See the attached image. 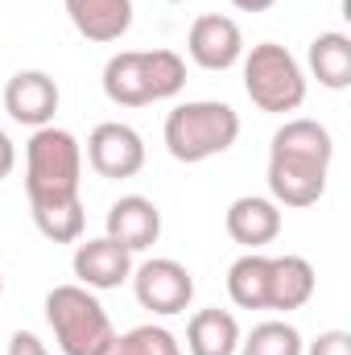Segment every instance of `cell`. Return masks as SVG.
<instances>
[{"label":"cell","instance_id":"6da1fadb","mask_svg":"<svg viewBox=\"0 0 351 355\" xmlns=\"http://www.w3.org/2000/svg\"><path fill=\"white\" fill-rule=\"evenodd\" d=\"M335 162L331 128L318 120H285L268 145V198L277 207H314L327 194V178Z\"/></svg>","mask_w":351,"mask_h":355},{"label":"cell","instance_id":"7a4b0ae2","mask_svg":"<svg viewBox=\"0 0 351 355\" xmlns=\"http://www.w3.org/2000/svg\"><path fill=\"white\" fill-rule=\"evenodd\" d=\"M186 87V58L174 50H120L103 62V95L116 107H149Z\"/></svg>","mask_w":351,"mask_h":355},{"label":"cell","instance_id":"3957f363","mask_svg":"<svg viewBox=\"0 0 351 355\" xmlns=\"http://www.w3.org/2000/svg\"><path fill=\"white\" fill-rule=\"evenodd\" d=\"M166 149L182 166L211 162L240 141V112L223 99H186L166 116Z\"/></svg>","mask_w":351,"mask_h":355},{"label":"cell","instance_id":"277c9868","mask_svg":"<svg viewBox=\"0 0 351 355\" xmlns=\"http://www.w3.org/2000/svg\"><path fill=\"white\" fill-rule=\"evenodd\" d=\"M79 186H83L79 137L58 128V124L33 128V137L25 145V198H29V207L79 198Z\"/></svg>","mask_w":351,"mask_h":355},{"label":"cell","instance_id":"5b68a950","mask_svg":"<svg viewBox=\"0 0 351 355\" xmlns=\"http://www.w3.org/2000/svg\"><path fill=\"white\" fill-rule=\"evenodd\" d=\"M46 322H50L62 355H103L116 339V327H112L103 302L79 281L54 285L46 293Z\"/></svg>","mask_w":351,"mask_h":355},{"label":"cell","instance_id":"8992f818","mask_svg":"<svg viewBox=\"0 0 351 355\" xmlns=\"http://www.w3.org/2000/svg\"><path fill=\"white\" fill-rule=\"evenodd\" d=\"M240 62H244V91L261 112L285 116L306 103V71L285 46L261 42V46L244 50Z\"/></svg>","mask_w":351,"mask_h":355},{"label":"cell","instance_id":"52a82bcc","mask_svg":"<svg viewBox=\"0 0 351 355\" xmlns=\"http://www.w3.org/2000/svg\"><path fill=\"white\" fill-rule=\"evenodd\" d=\"M132 293L141 302V310L157 314V318H174L186 314L190 302H194V277L190 268L174 261V257H153V261H141L132 268Z\"/></svg>","mask_w":351,"mask_h":355},{"label":"cell","instance_id":"ba28073f","mask_svg":"<svg viewBox=\"0 0 351 355\" xmlns=\"http://www.w3.org/2000/svg\"><path fill=\"white\" fill-rule=\"evenodd\" d=\"M87 166L99 178H112V182L137 178L145 170V141H141V132L132 124H120V120L95 124L87 137Z\"/></svg>","mask_w":351,"mask_h":355},{"label":"cell","instance_id":"9c48e42d","mask_svg":"<svg viewBox=\"0 0 351 355\" xmlns=\"http://www.w3.org/2000/svg\"><path fill=\"white\" fill-rule=\"evenodd\" d=\"M186 54L203 71H232L244 58V33L232 17L203 12V17H194V25L186 33Z\"/></svg>","mask_w":351,"mask_h":355},{"label":"cell","instance_id":"30bf717a","mask_svg":"<svg viewBox=\"0 0 351 355\" xmlns=\"http://www.w3.org/2000/svg\"><path fill=\"white\" fill-rule=\"evenodd\" d=\"M58 83L46 71H17L4 83V112L25 128H46L58 116Z\"/></svg>","mask_w":351,"mask_h":355},{"label":"cell","instance_id":"8fae6325","mask_svg":"<svg viewBox=\"0 0 351 355\" xmlns=\"http://www.w3.org/2000/svg\"><path fill=\"white\" fill-rule=\"evenodd\" d=\"M71 268L79 277V285H87L91 293H108V289H120L128 277H132V252L120 248L116 240L99 236V240H79L75 244V257Z\"/></svg>","mask_w":351,"mask_h":355},{"label":"cell","instance_id":"7c38bea8","mask_svg":"<svg viewBox=\"0 0 351 355\" xmlns=\"http://www.w3.org/2000/svg\"><path fill=\"white\" fill-rule=\"evenodd\" d=\"M103 227H108L103 232L108 240H116L120 248H128L137 257V252H145V248L157 244V236H162V211L145 194H124V198H116L108 207Z\"/></svg>","mask_w":351,"mask_h":355},{"label":"cell","instance_id":"4fadbf2b","mask_svg":"<svg viewBox=\"0 0 351 355\" xmlns=\"http://www.w3.org/2000/svg\"><path fill=\"white\" fill-rule=\"evenodd\" d=\"M223 227H228V236L236 244H244L248 252H261L281 236V207L273 198H264V194H240L228 207Z\"/></svg>","mask_w":351,"mask_h":355},{"label":"cell","instance_id":"5bb4252c","mask_svg":"<svg viewBox=\"0 0 351 355\" xmlns=\"http://www.w3.org/2000/svg\"><path fill=\"white\" fill-rule=\"evenodd\" d=\"M62 4L79 37H87L95 46L120 42L132 29V0H62Z\"/></svg>","mask_w":351,"mask_h":355},{"label":"cell","instance_id":"9a60e30c","mask_svg":"<svg viewBox=\"0 0 351 355\" xmlns=\"http://www.w3.org/2000/svg\"><path fill=\"white\" fill-rule=\"evenodd\" d=\"M314 268L306 257H268V310L277 314H289V310H302L310 297H314Z\"/></svg>","mask_w":351,"mask_h":355},{"label":"cell","instance_id":"2e32d148","mask_svg":"<svg viewBox=\"0 0 351 355\" xmlns=\"http://www.w3.org/2000/svg\"><path fill=\"white\" fill-rule=\"evenodd\" d=\"M240 322L232 310H194L186 322V352L190 355H236L240 352Z\"/></svg>","mask_w":351,"mask_h":355},{"label":"cell","instance_id":"e0dca14e","mask_svg":"<svg viewBox=\"0 0 351 355\" xmlns=\"http://www.w3.org/2000/svg\"><path fill=\"white\" fill-rule=\"evenodd\" d=\"M306 67L327 91H348L351 87V37L348 33H318L306 50Z\"/></svg>","mask_w":351,"mask_h":355},{"label":"cell","instance_id":"ac0fdd59","mask_svg":"<svg viewBox=\"0 0 351 355\" xmlns=\"http://www.w3.org/2000/svg\"><path fill=\"white\" fill-rule=\"evenodd\" d=\"M228 297L240 310H268V257L244 252L228 268Z\"/></svg>","mask_w":351,"mask_h":355},{"label":"cell","instance_id":"d6986e66","mask_svg":"<svg viewBox=\"0 0 351 355\" xmlns=\"http://www.w3.org/2000/svg\"><path fill=\"white\" fill-rule=\"evenodd\" d=\"M29 211H33V223H37V232H42L50 244H79V240H83V227H87L83 198L46 202V207H29Z\"/></svg>","mask_w":351,"mask_h":355},{"label":"cell","instance_id":"ffe728a7","mask_svg":"<svg viewBox=\"0 0 351 355\" xmlns=\"http://www.w3.org/2000/svg\"><path fill=\"white\" fill-rule=\"evenodd\" d=\"M302 335L293 322L285 318H268L261 327L248 331V339H240V355H302Z\"/></svg>","mask_w":351,"mask_h":355},{"label":"cell","instance_id":"44dd1931","mask_svg":"<svg viewBox=\"0 0 351 355\" xmlns=\"http://www.w3.org/2000/svg\"><path fill=\"white\" fill-rule=\"evenodd\" d=\"M103 355H182V343L174 339V331H166L157 322H141V327L116 335Z\"/></svg>","mask_w":351,"mask_h":355},{"label":"cell","instance_id":"7402d4cb","mask_svg":"<svg viewBox=\"0 0 351 355\" xmlns=\"http://www.w3.org/2000/svg\"><path fill=\"white\" fill-rule=\"evenodd\" d=\"M302 355H351V335L348 331H323L314 343H306Z\"/></svg>","mask_w":351,"mask_h":355},{"label":"cell","instance_id":"603a6c76","mask_svg":"<svg viewBox=\"0 0 351 355\" xmlns=\"http://www.w3.org/2000/svg\"><path fill=\"white\" fill-rule=\"evenodd\" d=\"M8 355H50V347L33 335V331H17L8 339Z\"/></svg>","mask_w":351,"mask_h":355},{"label":"cell","instance_id":"cb8c5ba5","mask_svg":"<svg viewBox=\"0 0 351 355\" xmlns=\"http://www.w3.org/2000/svg\"><path fill=\"white\" fill-rule=\"evenodd\" d=\"M12 166H17V145H12V137L0 128V182L12 174Z\"/></svg>","mask_w":351,"mask_h":355},{"label":"cell","instance_id":"d4e9b609","mask_svg":"<svg viewBox=\"0 0 351 355\" xmlns=\"http://www.w3.org/2000/svg\"><path fill=\"white\" fill-rule=\"evenodd\" d=\"M232 4H236L240 12H264V8H273L277 0H232Z\"/></svg>","mask_w":351,"mask_h":355},{"label":"cell","instance_id":"484cf974","mask_svg":"<svg viewBox=\"0 0 351 355\" xmlns=\"http://www.w3.org/2000/svg\"><path fill=\"white\" fill-rule=\"evenodd\" d=\"M0 293H4V277H0Z\"/></svg>","mask_w":351,"mask_h":355},{"label":"cell","instance_id":"4316f807","mask_svg":"<svg viewBox=\"0 0 351 355\" xmlns=\"http://www.w3.org/2000/svg\"><path fill=\"white\" fill-rule=\"evenodd\" d=\"M166 4H182V0H166Z\"/></svg>","mask_w":351,"mask_h":355}]
</instances>
